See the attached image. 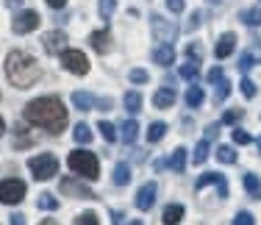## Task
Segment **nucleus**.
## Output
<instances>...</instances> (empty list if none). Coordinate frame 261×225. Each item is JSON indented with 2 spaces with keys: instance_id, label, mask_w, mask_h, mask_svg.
Instances as JSON below:
<instances>
[{
  "instance_id": "412c9836",
  "label": "nucleus",
  "mask_w": 261,
  "mask_h": 225,
  "mask_svg": "<svg viewBox=\"0 0 261 225\" xmlns=\"http://www.w3.org/2000/svg\"><path fill=\"white\" fill-rule=\"evenodd\" d=\"M245 189H247V195H250V197L261 200V178H258V175H253V172L245 175Z\"/></svg>"
},
{
  "instance_id": "0eeeda50",
  "label": "nucleus",
  "mask_w": 261,
  "mask_h": 225,
  "mask_svg": "<svg viewBox=\"0 0 261 225\" xmlns=\"http://www.w3.org/2000/svg\"><path fill=\"white\" fill-rule=\"evenodd\" d=\"M61 64H64V70H70L75 75L89 72V61H86V56L81 53V50H64V53H61Z\"/></svg>"
},
{
  "instance_id": "4468645a",
  "label": "nucleus",
  "mask_w": 261,
  "mask_h": 225,
  "mask_svg": "<svg viewBox=\"0 0 261 225\" xmlns=\"http://www.w3.org/2000/svg\"><path fill=\"white\" fill-rule=\"evenodd\" d=\"M89 45L95 47L97 53H109V50H111V34L106 28L103 31H95V34L89 36Z\"/></svg>"
},
{
  "instance_id": "f704fd0d",
  "label": "nucleus",
  "mask_w": 261,
  "mask_h": 225,
  "mask_svg": "<svg viewBox=\"0 0 261 225\" xmlns=\"http://www.w3.org/2000/svg\"><path fill=\"white\" fill-rule=\"evenodd\" d=\"M228 92H231V81L220 78V81H217V95H214V100H225Z\"/></svg>"
},
{
  "instance_id": "5fc2aeb1",
  "label": "nucleus",
  "mask_w": 261,
  "mask_h": 225,
  "mask_svg": "<svg viewBox=\"0 0 261 225\" xmlns=\"http://www.w3.org/2000/svg\"><path fill=\"white\" fill-rule=\"evenodd\" d=\"M208 3H211V6H222V0H208Z\"/></svg>"
},
{
  "instance_id": "f257e3e1",
  "label": "nucleus",
  "mask_w": 261,
  "mask_h": 225,
  "mask_svg": "<svg viewBox=\"0 0 261 225\" xmlns=\"http://www.w3.org/2000/svg\"><path fill=\"white\" fill-rule=\"evenodd\" d=\"M25 120L36 128H45L47 134H61L67 128V109L59 97L45 95L25 106Z\"/></svg>"
},
{
  "instance_id": "5701e85b",
  "label": "nucleus",
  "mask_w": 261,
  "mask_h": 225,
  "mask_svg": "<svg viewBox=\"0 0 261 225\" xmlns=\"http://www.w3.org/2000/svg\"><path fill=\"white\" fill-rule=\"evenodd\" d=\"M242 22L250 25V28H258V25H261V9H258V6H253V9L242 11Z\"/></svg>"
},
{
  "instance_id": "423d86ee",
  "label": "nucleus",
  "mask_w": 261,
  "mask_h": 225,
  "mask_svg": "<svg viewBox=\"0 0 261 225\" xmlns=\"http://www.w3.org/2000/svg\"><path fill=\"white\" fill-rule=\"evenodd\" d=\"M150 28H153V36H156L161 45H172V42H175V36H178V28L170 20H164L161 14H153L150 17Z\"/></svg>"
},
{
  "instance_id": "ddd939ff",
  "label": "nucleus",
  "mask_w": 261,
  "mask_h": 225,
  "mask_svg": "<svg viewBox=\"0 0 261 225\" xmlns=\"http://www.w3.org/2000/svg\"><path fill=\"white\" fill-rule=\"evenodd\" d=\"M233 47H236V34H222L220 36V42H217V47H214V56L217 59H228V56L233 53Z\"/></svg>"
},
{
  "instance_id": "20e7f679",
  "label": "nucleus",
  "mask_w": 261,
  "mask_h": 225,
  "mask_svg": "<svg viewBox=\"0 0 261 225\" xmlns=\"http://www.w3.org/2000/svg\"><path fill=\"white\" fill-rule=\"evenodd\" d=\"M28 167H31V172H34L36 181H50L53 175L59 172V159H56L53 153H39L28 161Z\"/></svg>"
},
{
  "instance_id": "c756f323",
  "label": "nucleus",
  "mask_w": 261,
  "mask_h": 225,
  "mask_svg": "<svg viewBox=\"0 0 261 225\" xmlns=\"http://www.w3.org/2000/svg\"><path fill=\"white\" fill-rule=\"evenodd\" d=\"M36 206H39V209H45V211H56L59 209V200H56L53 195H39V200H36Z\"/></svg>"
},
{
  "instance_id": "f8f14e48",
  "label": "nucleus",
  "mask_w": 261,
  "mask_h": 225,
  "mask_svg": "<svg viewBox=\"0 0 261 225\" xmlns=\"http://www.w3.org/2000/svg\"><path fill=\"white\" fill-rule=\"evenodd\" d=\"M208 184H217L220 186V197H228V184H225V175H220V172H206V175H200L197 178V189H203V186H208Z\"/></svg>"
},
{
  "instance_id": "72a5a7b5",
  "label": "nucleus",
  "mask_w": 261,
  "mask_h": 225,
  "mask_svg": "<svg viewBox=\"0 0 261 225\" xmlns=\"http://www.w3.org/2000/svg\"><path fill=\"white\" fill-rule=\"evenodd\" d=\"M72 225H100V222H97V214H95V211H84V214L75 217V222H72Z\"/></svg>"
},
{
  "instance_id": "49530a36",
  "label": "nucleus",
  "mask_w": 261,
  "mask_h": 225,
  "mask_svg": "<svg viewBox=\"0 0 261 225\" xmlns=\"http://www.w3.org/2000/svg\"><path fill=\"white\" fill-rule=\"evenodd\" d=\"M111 106H114V103H111V97H100V100H97V109H100V111H111Z\"/></svg>"
},
{
  "instance_id": "c03bdc74",
  "label": "nucleus",
  "mask_w": 261,
  "mask_h": 225,
  "mask_svg": "<svg viewBox=\"0 0 261 225\" xmlns=\"http://www.w3.org/2000/svg\"><path fill=\"white\" fill-rule=\"evenodd\" d=\"M164 3H167V9H170L172 14H181L184 11V0H164Z\"/></svg>"
},
{
  "instance_id": "dca6fc26",
  "label": "nucleus",
  "mask_w": 261,
  "mask_h": 225,
  "mask_svg": "<svg viewBox=\"0 0 261 225\" xmlns=\"http://www.w3.org/2000/svg\"><path fill=\"white\" fill-rule=\"evenodd\" d=\"M72 106L78 111H92L97 106V97H92L89 92H72Z\"/></svg>"
},
{
  "instance_id": "3c124183",
  "label": "nucleus",
  "mask_w": 261,
  "mask_h": 225,
  "mask_svg": "<svg viewBox=\"0 0 261 225\" xmlns=\"http://www.w3.org/2000/svg\"><path fill=\"white\" fill-rule=\"evenodd\" d=\"M6 6H9V9H20L22 0H6Z\"/></svg>"
},
{
  "instance_id": "6e6d98bb",
  "label": "nucleus",
  "mask_w": 261,
  "mask_h": 225,
  "mask_svg": "<svg viewBox=\"0 0 261 225\" xmlns=\"http://www.w3.org/2000/svg\"><path fill=\"white\" fill-rule=\"evenodd\" d=\"M128 225H142V220H130Z\"/></svg>"
},
{
  "instance_id": "6ab92c4d",
  "label": "nucleus",
  "mask_w": 261,
  "mask_h": 225,
  "mask_svg": "<svg viewBox=\"0 0 261 225\" xmlns=\"http://www.w3.org/2000/svg\"><path fill=\"white\" fill-rule=\"evenodd\" d=\"M170 170L172 172H184L186 170V147H175L170 156Z\"/></svg>"
},
{
  "instance_id": "864d4df0",
  "label": "nucleus",
  "mask_w": 261,
  "mask_h": 225,
  "mask_svg": "<svg viewBox=\"0 0 261 225\" xmlns=\"http://www.w3.org/2000/svg\"><path fill=\"white\" fill-rule=\"evenodd\" d=\"M3 131H6V125H3V117H0V136H3Z\"/></svg>"
},
{
  "instance_id": "1a4fd4ad",
  "label": "nucleus",
  "mask_w": 261,
  "mask_h": 225,
  "mask_svg": "<svg viewBox=\"0 0 261 225\" xmlns=\"http://www.w3.org/2000/svg\"><path fill=\"white\" fill-rule=\"evenodd\" d=\"M59 189H61V195H67V197H81V200H92V197H95V192H92L86 184L75 181V178H61Z\"/></svg>"
},
{
  "instance_id": "39448f33",
  "label": "nucleus",
  "mask_w": 261,
  "mask_h": 225,
  "mask_svg": "<svg viewBox=\"0 0 261 225\" xmlns=\"http://www.w3.org/2000/svg\"><path fill=\"white\" fill-rule=\"evenodd\" d=\"M22 197H25V184H22L20 178H6V181H0V203L14 206V203H20Z\"/></svg>"
},
{
  "instance_id": "09e8293b",
  "label": "nucleus",
  "mask_w": 261,
  "mask_h": 225,
  "mask_svg": "<svg viewBox=\"0 0 261 225\" xmlns=\"http://www.w3.org/2000/svg\"><path fill=\"white\" fill-rule=\"evenodd\" d=\"M47 6H50V9H64L67 6V0H45Z\"/></svg>"
},
{
  "instance_id": "393cba45",
  "label": "nucleus",
  "mask_w": 261,
  "mask_h": 225,
  "mask_svg": "<svg viewBox=\"0 0 261 225\" xmlns=\"http://www.w3.org/2000/svg\"><path fill=\"white\" fill-rule=\"evenodd\" d=\"M181 78H184V81H192V84L200 78V67H197V61H189V64L181 67Z\"/></svg>"
},
{
  "instance_id": "9b49d317",
  "label": "nucleus",
  "mask_w": 261,
  "mask_h": 225,
  "mask_svg": "<svg viewBox=\"0 0 261 225\" xmlns=\"http://www.w3.org/2000/svg\"><path fill=\"white\" fill-rule=\"evenodd\" d=\"M153 203H156V184H153V181H147V184H142L139 192H136V209L147 211Z\"/></svg>"
},
{
  "instance_id": "58836bf2",
  "label": "nucleus",
  "mask_w": 261,
  "mask_h": 225,
  "mask_svg": "<svg viewBox=\"0 0 261 225\" xmlns=\"http://www.w3.org/2000/svg\"><path fill=\"white\" fill-rule=\"evenodd\" d=\"M128 78L134 81V84H147V72H145V70H139V67H136V70H130V72H128Z\"/></svg>"
},
{
  "instance_id": "2eb2a0df",
  "label": "nucleus",
  "mask_w": 261,
  "mask_h": 225,
  "mask_svg": "<svg viewBox=\"0 0 261 225\" xmlns=\"http://www.w3.org/2000/svg\"><path fill=\"white\" fill-rule=\"evenodd\" d=\"M175 89H172V86H164V89H159L156 95H153V106H156V109H170L172 103H175Z\"/></svg>"
},
{
  "instance_id": "37998d69",
  "label": "nucleus",
  "mask_w": 261,
  "mask_h": 225,
  "mask_svg": "<svg viewBox=\"0 0 261 225\" xmlns=\"http://www.w3.org/2000/svg\"><path fill=\"white\" fill-rule=\"evenodd\" d=\"M186 56H189V61H197V64H200V45H189L186 47Z\"/></svg>"
},
{
  "instance_id": "bb28decb",
  "label": "nucleus",
  "mask_w": 261,
  "mask_h": 225,
  "mask_svg": "<svg viewBox=\"0 0 261 225\" xmlns=\"http://www.w3.org/2000/svg\"><path fill=\"white\" fill-rule=\"evenodd\" d=\"M164 134H167V125H164V122H153L150 128H147V142L164 139Z\"/></svg>"
},
{
  "instance_id": "ea45409f",
  "label": "nucleus",
  "mask_w": 261,
  "mask_h": 225,
  "mask_svg": "<svg viewBox=\"0 0 261 225\" xmlns=\"http://www.w3.org/2000/svg\"><path fill=\"white\" fill-rule=\"evenodd\" d=\"M31 142H34V139H31V136H25V128L20 125V128H17V147H28Z\"/></svg>"
},
{
  "instance_id": "4d7b16f0",
  "label": "nucleus",
  "mask_w": 261,
  "mask_h": 225,
  "mask_svg": "<svg viewBox=\"0 0 261 225\" xmlns=\"http://www.w3.org/2000/svg\"><path fill=\"white\" fill-rule=\"evenodd\" d=\"M256 145H258V153H261V136H258V142H256Z\"/></svg>"
},
{
  "instance_id": "e433bc0d",
  "label": "nucleus",
  "mask_w": 261,
  "mask_h": 225,
  "mask_svg": "<svg viewBox=\"0 0 261 225\" xmlns=\"http://www.w3.org/2000/svg\"><path fill=\"white\" fill-rule=\"evenodd\" d=\"M239 89H242V95H245V97H256V84H253L250 78H242Z\"/></svg>"
},
{
  "instance_id": "f3484780",
  "label": "nucleus",
  "mask_w": 261,
  "mask_h": 225,
  "mask_svg": "<svg viewBox=\"0 0 261 225\" xmlns=\"http://www.w3.org/2000/svg\"><path fill=\"white\" fill-rule=\"evenodd\" d=\"M153 61L161 64V67L172 64V61H175V50H172V45H159L156 50H153Z\"/></svg>"
},
{
  "instance_id": "cd10ccee",
  "label": "nucleus",
  "mask_w": 261,
  "mask_h": 225,
  "mask_svg": "<svg viewBox=\"0 0 261 225\" xmlns=\"http://www.w3.org/2000/svg\"><path fill=\"white\" fill-rule=\"evenodd\" d=\"M217 159H220L222 164H236V153H233V147L220 145V147H217Z\"/></svg>"
},
{
  "instance_id": "4c0bfd02",
  "label": "nucleus",
  "mask_w": 261,
  "mask_h": 225,
  "mask_svg": "<svg viewBox=\"0 0 261 225\" xmlns=\"http://www.w3.org/2000/svg\"><path fill=\"white\" fill-rule=\"evenodd\" d=\"M233 225H256V220H253L250 211H239V214H236V220H233Z\"/></svg>"
},
{
  "instance_id": "4be33fe9",
  "label": "nucleus",
  "mask_w": 261,
  "mask_h": 225,
  "mask_svg": "<svg viewBox=\"0 0 261 225\" xmlns=\"http://www.w3.org/2000/svg\"><path fill=\"white\" fill-rule=\"evenodd\" d=\"M136 136H139V122H136V120L122 122V142H125V145H134Z\"/></svg>"
},
{
  "instance_id": "c9c22d12",
  "label": "nucleus",
  "mask_w": 261,
  "mask_h": 225,
  "mask_svg": "<svg viewBox=\"0 0 261 225\" xmlns=\"http://www.w3.org/2000/svg\"><path fill=\"white\" fill-rule=\"evenodd\" d=\"M256 64H258V61H256V56H250V53H245V56H242V59H239V70H242V72L253 70V67H256Z\"/></svg>"
},
{
  "instance_id": "aec40b11",
  "label": "nucleus",
  "mask_w": 261,
  "mask_h": 225,
  "mask_svg": "<svg viewBox=\"0 0 261 225\" xmlns=\"http://www.w3.org/2000/svg\"><path fill=\"white\" fill-rule=\"evenodd\" d=\"M114 181L117 186H125V184H130V167L125 164V161H117V167H114Z\"/></svg>"
},
{
  "instance_id": "473e14b6",
  "label": "nucleus",
  "mask_w": 261,
  "mask_h": 225,
  "mask_svg": "<svg viewBox=\"0 0 261 225\" xmlns=\"http://www.w3.org/2000/svg\"><path fill=\"white\" fill-rule=\"evenodd\" d=\"M97 131L103 134V139H106V142H114V139H117V128H114L111 122H103V120H100V125H97Z\"/></svg>"
},
{
  "instance_id": "79ce46f5",
  "label": "nucleus",
  "mask_w": 261,
  "mask_h": 225,
  "mask_svg": "<svg viewBox=\"0 0 261 225\" xmlns=\"http://www.w3.org/2000/svg\"><path fill=\"white\" fill-rule=\"evenodd\" d=\"M233 142H236V145H250L253 136L245 134V131H233Z\"/></svg>"
},
{
  "instance_id": "2f4dec72",
  "label": "nucleus",
  "mask_w": 261,
  "mask_h": 225,
  "mask_svg": "<svg viewBox=\"0 0 261 225\" xmlns=\"http://www.w3.org/2000/svg\"><path fill=\"white\" fill-rule=\"evenodd\" d=\"M114 6H117V0H100V3H97V11H100L103 20H111V14H114Z\"/></svg>"
},
{
  "instance_id": "603ef678",
  "label": "nucleus",
  "mask_w": 261,
  "mask_h": 225,
  "mask_svg": "<svg viewBox=\"0 0 261 225\" xmlns=\"http://www.w3.org/2000/svg\"><path fill=\"white\" fill-rule=\"evenodd\" d=\"M39 225H59V222H56V220H42Z\"/></svg>"
},
{
  "instance_id": "a878e982",
  "label": "nucleus",
  "mask_w": 261,
  "mask_h": 225,
  "mask_svg": "<svg viewBox=\"0 0 261 225\" xmlns=\"http://www.w3.org/2000/svg\"><path fill=\"white\" fill-rule=\"evenodd\" d=\"M75 142H81V145H89V142H92V128L86 122L75 125Z\"/></svg>"
},
{
  "instance_id": "a211bd4d",
  "label": "nucleus",
  "mask_w": 261,
  "mask_h": 225,
  "mask_svg": "<svg viewBox=\"0 0 261 225\" xmlns=\"http://www.w3.org/2000/svg\"><path fill=\"white\" fill-rule=\"evenodd\" d=\"M181 220H184V206L172 203V206H167V209H164V217H161V222H164V225H178Z\"/></svg>"
},
{
  "instance_id": "a19ab883",
  "label": "nucleus",
  "mask_w": 261,
  "mask_h": 225,
  "mask_svg": "<svg viewBox=\"0 0 261 225\" xmlns=\"http://www.w3.org/2000/svg\"><path fill=\"white\" fill-rule=\"evenodd\" d=\"M200 22H203V11H195V14L189 17V22H186V28H189V31H197V28H200Z\"/></svg>"
},
{
  "instance_id": "de8ad7c7",
  "label": "nucleus",
  "mask_w": 261,
  "mask_h": 225,
  "mask_svg": "<svg viewBox=\"0 0 261 225\" xmlns=\"http://www.w3.org/2000/svg\"><path fill=\"white\" fill-rule=\"evenodd\" d=\"M220 78H222V67H214V70L208 72V81H211V84H217Z\"/></svg>"
},
{
  "instance_id": "f03ea898",
  "label": "nucleus",
  "mask_w": 261,
  "mask_h": 225,
  "mask_svg": "<svg viewBox=\"0 0 261 225\" xmlns=\"http://www.w3.org/2000/svg\"><path fill=\"white\" fill-rule=\"evenodd\" d=\"M39 64H36L34 56L22 53V50H11L6 56V78L11 81V86L17 89H28L39 81Z\"/></svg>"
},
{
  "instance_id": "a18cd8bd",
  "label": "nucleus",
  "mask_w": 261,
  "mask_h": 225,
  "mask_svg": "<svg viewBox=\"0 0 261 225\" xmlns=\"http://www.w3.org/2000/svg\"><path fill=\"white\" fill-rule=\"evenodd\" d=\"M242 117V111L236 109V111H225V117H222V122H236Z\"/></svg>"
},
{
  "instance_id": "c85d7f7f",
  "label": "nucleus",
  "mask_w": 261,
  "mask_h": 225,
  "mask_svg": "<svg viewBox=\"0 0 261 225\" xmlns=\"http://www.w3.org/2000/svg\"><path fill=\"white\" fill-rule=\"evenodd\" d=\"M125 109L130 111V114H136V111L142 109V95L139 92H128L125 95Z\"/></svg>"
},
{
  "instance_id": "7ed1b4c3",
  "label": "nucleus",
  "mask_w": 261,
  "mask_h": 225,
  "mask_svg": "<svg viewBox=\"0 0 261 225\" xmlns=\"http://www.w3.org/2000/svg\"><path fill=\"white\" fill-rule=\"evenodd\" d=\"M67 164H70L72 172L81 175V178H86V181H95L97 172H100V161H97V156L92 153V150H72Z\"/></svg>"
},
{
  "instance_id": "b1692460",
  "label": "nucleus",
  "mask_w": 261,
  "mask_h": 225,
  "mask_svg": "<svg viewBox=\"0 0 261 225\" xmlns=\"http://www.w3.org/2000/svg\"><path fill=\"white\" fill-rule=\"evenodd\" d=\"M200 103H203V89L200 86H189V89H186V106H189V109H197Z\"/></svg>"
},
{
  "instance_id": "8fccbe9b",
  "label": "nucleus",
  "mask_w": 261,
  "mask_h": 225,
  "mask_svg": "<svg viewBox=\"0 0 261 225\" xmlns=\"http://www.w3.org/2000/svg\"><path fill=\"white\" fill-rule=\"evenodd\" d=\"M11 225H25V217H22V214H11Z\"/></svg>"
},
{
  "instance_id": "9d476101",
  "label": "nucleus",
  "mask_w": 261,
  "mask_h": 225,
  "mask_svg": "<svg viewBox=\"0 0 261 225\" xmlns=\"http://www.w3.org/2000/svg\"><path fill=\"white\" fill-rule=\"evenodd\" d=\"M42 45H45V50H47L50 56L64 53V50H67V34H64V31H59V28H56V31H47V34L42 36Z\"/></svg>"
},
{
  "instance_id": "7c9ffc66",
  "label": "nucleus",
  "mask_w": 261,
  "mask_h": 225,
  "mask_svg": "<svg viewBox=\"0 0 261 225\" xmlns=\"http://www.w3.org/2000/svg\"><path fill=\"white\" fill-rule=\"evenodd\" d=\"M206 159H208V142L203 139V142H197V147H195V156H192V161H195V164H203Z\"/></svg>"
},
{
  "instance_id": "6e6552de",
  "label": "nucleus",
  "mask_w": 261,
  "mask_h": 225,
  "mask_svg": "<svg viewBox=\"0 0 261 225\" xmlns=\"http://www.w3.org/2000/svg\"><path fill=\"white\" fill-rule=\"evenodd\" d=\"M39 22H42V17L36 14V11H20V14L14 17V22H11V31H14V34H31V31H36L39 28Z\"/></svg>"
}]
</instances>
